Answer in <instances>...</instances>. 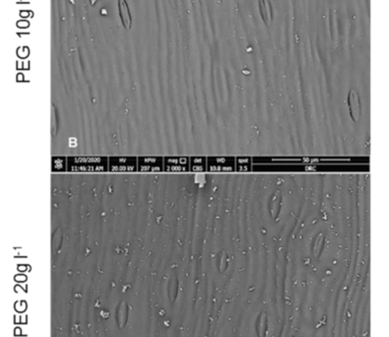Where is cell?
Here are the masks:
<instances>
[{
  "instance_id": "cell-1",
  "label": "cell",
  "mask_w": 389,
  "mask_h": 337,
  "mask_svg": "<svg viewBox=\"0 0 389 337\" xmlns=\"http://www.w3.org/2000/svg\"><path fill=\"white\" fill-rule=\"evenodd\" d=\"M67 171L70 172H107L108 157H68Z\"/></svg>"
},
{
  "instance_id": "cell-2",
  "label": "cell",
  "mask_w": 389,
  "mask_h": 337,
  "mask_svg": "<svg viewBox=\"0 0 389 337\" xmlns=\"http://www.w3.org/2000/svg\"><path fill=\"white\" fill-rule=\"evenodd\" d=\"M110 172H136L138 171V161L136 157H110Z\"/></svg>"
},
{
  "instance_id": "cell-3",
  "label": "cell",
  "mask_w": 389,
  "mask_h": 337,
  "mask_svg": "<svg viewBox=\"0 0 389 337\" xmlns=\"http://www.w3.org/2000/svg\"><path fill=\"white\" fill-rule=\"evenodd\" d=\"M207 168L212 172L234 171L236 168L235 158L210 157L207 158Z\"/></svg>"
},
{
  "instance_id": "cell-4",
  "label": "cell",
  "mask_w": 389,
  "mask_h": 337,
  "mask_svg": "<svg viewBox=\"0 0 389 337\" xmlns=\"http://www.w3.org/2000/svg\"><path fill=\"white\" fill-rule=\"evenodd\" d=\"M138 171L139 172H162L164 171L163 157H139Z\"/></svg>"
},
{
  "instance_id": "cell-5",
  "label": "cell",
  "mask_w": 389,
  "mask_h": 337,
  "mask_svg": "<svg viewBox=\"0 0 389 337\" xmlns=\"http://www.w3.org/2000/svg\"><path fill=\"white\" fill-rule=\"evenodd\" d=\"M189 168H190V158L187 157L164 158V171L166 172H187Z\"/></svg>"
},
{
  "instance_id": "cell-6",
  "label": "cell",
  "mask_w": 389,
  "mask_h": 337,
  "mask_svg": "<svg viewBox=\"0 0 389 337\" xmlns=\"http://www.w3.org/2000/svg\"><path fill=\"white\" fill-rule=\"evenodd\" d=\"M118 10H119V15H120V18H121L124 28L130 29L132 19H131V15H130V12H129V9H128V6H127V3L125 0H118Z\"/></svg>"
},
{
  "instance_id": "cell-7",
  "label": "cell",
  "mask_w": 389,
  "mask_h": 337,
  "mask_svg": "<svg viewBox=\"0 0 389 337\" xmlns=\"http://www.w3.org/2000/svg\"><path fill=\"white\" fill-rule=\"evenodd\" d=\"M207 168V158L192 157L190 158V170L193 172L205 171Z\"/></svg>"
},
{
  "instance_id": "cell-8",
  "label": "cell",
  "mask_w": 389,
  "mask_h": 337,
  "mask_svg": "<svg viewBox=\"0 0 389 337\" xmlns=\"http://www.w3.org/2000/svg\"><path fill=\"white\" fill-rule=\"evenodd\" d=\"M259 6H260V12H261L264 22L267 24H270V22L272 20V12H271V7H270L268 0H260V2H259Z\"/></svg>"
},
{
  "instance_id": "cell-9",
  "label": "cell",
  "mask_w": 389,
  "mask_h": 337,
  "mask_svg": "<svg viewBox=\"0 0 389 337\" xmlns=\"http://www.w3.org/2000/svg\"><path fill=\"white\" fill-rule=\"evenodd\" d=\"M64 157L52 158V171L63 172L67 168V161Z\"/></svg>"
},
{
  "instance_id": "cell-10",
  "label": "cell",
  "mask_w": 389,
  "mask_h": 337,
  "mask_svg": "<svg viewBox=\"0 0 389 337\" xmlns=\"http://www.w3.org/2000/svg\"><path fill=\"white\" fill-rule=\"evenodd\" d=\"M236 163H237V167H236V168H238L239 171H245V170H249V168H251V166H250V161H249V159H242V158H238Z\"/></svg>"
},
{
  "instance_id": "cell-11",
  "label": "cell",
  "mask_w": 389,
  "mask_h": 337,
  "mask_svg": "<svg viewBox=\"0 0 389 337\" xmlns=\"http://www.w3.org/2000/svg\"><path fill=\"white\" fill-rule=\"evenodd\" d=\"M96 2H97V0H91V4L92 5H94Z\"/></svg>"
}]
</instances>
